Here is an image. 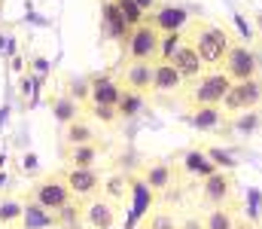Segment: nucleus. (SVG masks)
<instances>
[{
	"label": "nucleus",
	"instance_id": "9d476101",
	"mask_svg": "<svg viewBox=\"0 0 262 229\" xmlns=\"http://www.w3.org/2000/svg\"><path fill=\"white\" fill-rule=\"evenodd\" d=\"M82 217H85V223L92 229H113L116 226V220H119V214H116V202L113 199H95L85 211H82Z\"/></svg>",
	"mask_w": 262,
	"mask_h": 229
},
{
	"label": "nucleus",
	"instance_id": "2eb2a0df",
	"mask_svg": "<svg viewBox=\"0 0 262 229\" xmlns=\"http://www.w3.org/2000/svg\"><path fill=\"white\" fill-rule=\"evenodd\" d=\"M119 95H122V89H119V82L116 79H110V76H95L92 79V104H119Z\"/></svg>",
	"mask_w": 262,
	"mask_h": 229
},
{
	"label": "nucleus",
	"instance_id": "4468645a",
	"mask_svg": "<svg viewBox=\"0 0 262 229\" xmlns=\"http://www.w3.org/2000/svg\"><path fill=\"white\" fill-rule=\"evenodd\" d=\"M152 68H156V61H131L125 71V86L140 95L149 92L152 89Z\"/></svg>",
	"mask_w": 262,
	"mask_h": 229
},
{
	"label": "nucleus",
	"instance_id": "f257e3e1",
	"mask_svg": "<svg viewBox=\"0 0 262 229\" xmlns=\"http://www.w3.org/2000/svg\"><path fill=\"white\" fill-rule=\"evenodd\" d=\"M232 89V76L226 71H213V74H201L192 86V92L186 95V104L189 110L204 107V104H223L226 92Z\"/></svg>",
	"mask_w": 262,
	"mask_h": 229
},
{
	"label": "nucleus",
	"instance_id": "7ed1b4c3",
	"mask_svg": "<svg viewBox=\"0 0 262 229\" xmlns=\"http://www.w3.org/2000/svg\"><path fill=\"white\" fill-rule=\"evenodd\" d=\"M128 58L131 61H156L162 52V31L152 22H143L131 31L128 37Z\"/></svg>",
	"mask_w": 262,
	"mask_h": 229
},
{
	"label": "nucleus",
	"instance_id": "f8f14e48",
	"mask_svg": "<svg viewBox=\"0 0 262 229\" xmlns=\"http://www.w3.org/2000/svg\"><path fill=\"white\" fill-rule=\"evenodd\" d=\"M146 22H152L162 34H168V31H183V28H186V22H189V12H186L183 6L165 3V6H159Z\"/></svg>",
	"mask_w": 262,
	"mask_h": 229
},
{
	"label": "nucleus",
	"instance_id": "a211bd4d",
	"mask_svg": "<svg viewBox=\"0 0 262 229\" xmlns=\"http://www.w3.org/2000/svg\"><path fill=\"white\" fill-rule=\"evenodd\" d=\"M131 193H134V214H131V223H137L146 211H149V205H152V186L146 183V180H131Z\"/></svg>",
	"mask_w": 262,
	"mask_h": 229
},
{
	"label": "nucleus",
	"instance_id": "ddd939ff",
	"mask_svg": "<svg viewBox=\"0 0 262 229\" xmlns=\"http://www.w3.org/2000/svg\"><path fill=\"white\" fill-rule=\"evenodd\" d=\"M67 186H70V193L76 196V199H85V196H92L95 190H98V171L95 168H79V165H70L64 174Z\"/></svg>",
	"mask_w": 262,
	"mask_h": 229
},
{
	"label": "nucleus",
	"instance_id": "1a4fd4ad",
	"mask_svg": "<svg viewBox=\"0 0 262 229\" xmlns=\"http://www.w3.org/2000/svg\"><path fill=\"white\" fill-rule=\"evenodd\" d=\"M171 61H174V68L183 74V79H198L201 71H204V61H201V55H198V49L183 37V43L174 49V55H171Z\"/></svg>",
	"mask_w": 262,
	"mask_h": 229
},
{
	"label": "nucleus",
	"instance_id": "c9c22d12",
	"mask_svg": "<svg viewBox=\"0 0 262 229\" xmlns=\"http://www.w3.org/2000/svg\"><path fill=\"white\" fill-rule=\"evenodd\" d=\"M235 229H256V223H253V220H241V217H238V220H235Z\"/></svg>",
	"mask_w": 262,
	"mask_h": 229
},
{
	"label": "nucleus",
	"instance_id": "f3484780",
	"mask_svg": "<svg viewBox=\"0 0 262 229\" xmlns=\"http://www.w3.org/2000/svg\"><path fill=\"white\" fill-rule=\"evenodd\" d=\"M235 220H238V214H235V208L229 202L213 205L207 211V217H204V229H235Z\"/></svg>",
	"mask_w": 262,
	"mask_h": 229
},
{
	"label": "nucleus",
	"instance_id": "b1692460",
	"mask_svg": "<svg viewBox=\"0 0 262 229\" xmlns=\"http://www.w3.org/2000/svg\"><path fill=\"white\" fill-rule=\"evenodd\" d=\"M140 104H143V95H140V92H134V89H125V92L119 95L116 110H119V116H134V113L140 110Z\"/></svg>",
	"mask_w": 262,
	"mask_h": 229
},
{
	"label": "nucleus",
	"instance_id": "4be33fe9",
	"mask_svg": "<svg viewBox=\"0 0 262 229\" xmlns=\"http://www.w3.org/2000/svg\"><path fill=\"white\" fill-rule=\"evenodd\" d=\"M67 144L70 147H79V144H92V138H95V132L85 126V122H79V119H73V122H67Z\"/></svg>",
	"mask_w": 262,
	"mask_h": 229
},
{
	"label": "nucleus",
	"instance_id": "e433bc0d",
	"mask_svg": "<svg viewBox=\"0 0 262 229\" xmlns=\"http://www.w3.org/2000/svg\"><path fill=\"white\" fill-rule=\"evenodd\" d=\"M137 3H140V6H143V9H149V6H152V3H156V0H137Z\"/></svg>",
	"mask_w": 262,
	"mask_h": 229
},
{
	"label": "nucleus",
	"instance_id": "dca6fc26",
	"mask_svg": "<svg viewBox=\"0 0 262 229\" xmlns=\"http://www.w3.org/2000/svg\"><path fill=\"white\" fill-rule=\"evenodd\" d=\"M183 171H186V174H198V177H210V174L220 171V168H216V162L207 156V150H189L183 156Z\"/></svg>",
	"mask_w": 262,
	"mask_h": 229
},
{
	"label": "nucleus",
	"instance_id": "2f4dec72",
	"mask_svg": "<svg viewBox=\"0 0 262 229\" xmlns=\"http://www.w3.org/2000/svg\"><path fill=\"white\" fill-rule=\"evenodd\" d=\"M92 113H95V119H101V122H107V126H113L116 116H119V110H116L113 104H92Z\"/></svg>",
	"mask_w": 262,
	"mask_h": 229
},
{
	"label": "nucleus",
	"instance_id": "0eeeda50",
	"mask_svg": "<svg viewBox=\"0 0 262 229\" xmlns=\"http://www.w3.org/2000/svg\"><path fill=\"white\" fill-rule=\"evenodd\" d=\"M101 31H104L110 40H119L122 46H128V37H131L134 28L125 22V15H122V9L116 6V0H104V6H101Z\"/></svg>",
	"mask_w": 262,
	"mask_h": 229
},
{
	"label": "nucleus",
	"instance_id": "f03ea898",
	"mask_svg": "<svg viewBox=\"0 0 262 229\" xmlns=\"http://www.w3.org/2000/svg\"><path fill=\"white\" fill-rule=\"evenodd\" d=\"M189 43L198 49V55H201L204 65H220V61H226V52H229V46H232L229 37H226V31H223V28H213V25H195V34H192Z\"/></svg>",
	"mask_w": 262,
	"mask_h": 229
},
{
	"label": "nucleus",
	"instance_id": "9b49d317",
	"mask_svg": "<svg viewBox=\"0 0 262 229\" xmlns=\"http://www.w3.org/2000/svg\"><path fill=\"white\" fill-rule=\"evenodd\" d=\"M232 186H235V180H232V174H229L226 168L213 171L210 177H204V202H210V205H226V202L232 199Z\"/></svg>",
	"mask_w": 262,
	"mask_h": 229
},
{
	"label": "nucleus",
	"instance_id": "473e14b6",
	"mask_svg": "<svg viewBox=\"0 0 262 229\" xmlns=\"http://www.w3.org/2000/svg\"><path fill=\"white\" fill-rule=\"evenodd\" d=\"M259 122H262V119H259V107H256V110H247V116H241V119L235 122V129L250 135V132H256V129H259Z\"/></svg>",
	"mask_w": 262,
	"mask_h": 229
},
{
	"label": "nucleus",
	"instance_id": "cd10ccee",
	"mask_svg": "<svg viewBox=\"0 0 262 229\" xmlns=\"http://www.w3.org/2000/svg\"><path fill=\"white\" fill-rule=\"evenodd\" d=\"M55 119L64 122V126L76 119V101H73V98H58V101H55Z\"/></svg>",
	"mask_w": 262,
	"mask_h": 229
},
{
	"label": "nucleus",
	"instance_id": "412c9836",
	"mask_svg": "<svg viewBox=\"0 0 262 229\" xmlns=\"http://www.w3.org/2000/svg\"><path fill=\"white\" fill-rule=\"evenodd\" d=\"M171 177H174L171 165H168V162H156V165L146 171V177H143V180H146L156 193H162V190H168V186H171Z\"/></svg>",
	"mask_w": 262,
	"mask_h": 229
},
{
	"label": "nucleus",
	"instance_id": "6ab92c4d",
	"mask_svg": "<svg viewBox=\"0 0 262 229\" xmlns=\"http://www.w3.org/2000/svg\"><path fill=\"white\" fill-rule=\"evenodd\" d=\"M21 223H25V229H46V226L55 223V217L40 202H28L25 205V214H21Z\"/></svg>",
	"mask_w": 262,
	"mask_h": 229
},
{
	"label": "nucleus",
	"instance_id": "a878e982",
	"mask_svg": "<svg viewBox=\"0 0 262 229\" xmlns=\"http://www.w3.org/2000/svg\"><path fill=\"white\" fill-rule=\"evenodd\" d=\"M79 220H82V211H79L76 205H70V202H67L61 211H55V223H61L64 229L79 226Z\"/></svg>",
	"mask_w": 262,
	"mask_h": 229
},
{
	"label": "nucleus",
	"instance_id": "6e6552de",
	"mask_svg": "<svg viewBox=\"0 0 262 229\" xmlns=\"http://www.w3.org/2000/svg\"><path fill=\"white\" fill-rule=\"evenodd\" d=\"M183 74L174 68L171 58H159L156 68H152V92H162V95H171V92H180L183 89Z\"/></svg>",
	"mask_w": 262,
	"mask_h": 229
},
{
	"label": "nucleus",
	"instance_id": "393cba45",
	"mask_svg": "<svg viewBox=\"0 0 262 229\" xmlns=\"http://www.w3.org/2000/svg\"><path fill=\"white\" fill-rule=\"evenodd\" d=\"M95 156H98V147L95 144H79V147H73L70 150V165H79V168H92V162H95Z\"/></svg>",
	"mask_w": 262,
	"mask_h": 229
},
{
	"label": "nucleus",
	"instance_id": "72a5a7b5",
	"mask_svg": "<svg viewBox=\"0 0 262 229\" xmlns=\"http://www.w3.org/2000/svg\"><path fill=\"white\" fill-rule=\"evenodd\" d=\"M207 156L216 162V168H232L235 162H232V156L229 153H223V150H207Z\"/></svg>",
	"mask_w": 262,
	"mask_h": 229
},
{
	"label": "nucleus",
	"instance_id": "423d86ee",
	"mask_svg": "<svg viewBox=\"0 0 262 229\" xmlns=\"http://www.w3.org/2000/svg\"><path fill=\"white\" fill-rule=\"evenodd\" d=\"M226 68V74L232 76V82L235 79H253V76L259 74V65H256V55L247 49V46H229V52H226V61H223Z\"/></svg>",
	"mask_w": 262,
	"mask_h": 229
},
{
	"label": "nucleus",
	"instance_id": "c85d7f7f",
	"mask_svg": "<svg viewBox=\"0 0 262 229\" xmlns=\"http://www.w3.org/2000/svg\"><path fill=\"white\" fill-rule=\"evenodd\" d=\"M180 43H183V31H168V34H162V52H159V58H171Z\"/></svg>",
	"mask_w": 262,
	"mask_h": 229
},
{
	"label": "nucleus",
	"instance_id": "39448f33",
	"mask_svg": "<svg viewBox=\"0 0 262 229\" xmlns=\"http://www.w3.org/2000/svg\"><path fill=\"white\" fill-rule=\"evenodd\" d=\"M70 186H67L64 177H46L34 186V202H40L46 211H61L67 202H70Z\"/></svg>",
	"mask_w": 262,
	"mask_h": 229
},
{
	"label": "nucleus",
	"instance_id": "58836bf2",
	"mask_svg": "<svg viewBox=\"0 0 262 229\" xmlns=\"http://www.w3.org/2000/svg\"><path fill=\"white\" fill-rule=\"evenodd\" d=\"M0 3H3V0H0Z\"/></svg>",
	"mask_w": 262,
	"mask_h": 229
},
{
	"label": "nucleus",
	"instance_id": "5701e85b",
	"mask_svg": "<svg viewBox=\"0 0 262 229\" xmlns=\"http://www.w3.org/2000/svg\"><path fill=\"white\" fill-rule=\"evenodd\" d=\"M116 6L122 9V15H125V22H128L131 28H137V25L146 22V9L137 0H116Z\"/></svg>",
	"mask_w": 262,
	"mask_h": 229
},
{
	"label": "nucleus",
	"instance_id": "7c9ffc66",
	"mask_svg": "<svg viewBox=\"0 0 262 229\" xmlns=\"http://www.w3.org/2000/svg\"><path fill=\"white\" fill-rule=\"evenodd\" d=\"M21 214H25V205H18V202L0 205V223H15V220H21Z\"/></svg>",
	"mask_w": 262,
	"mask_h": 229
},
{
	"label": "nucleus",
	"instance_id": "aec40b11",
	"mask_svg": "<svg viewBox=\"0 0 262 229\" xmlns=\"http://www.w3.org/2000/svg\"><path fill=\"white\" fill-rule=\"evenodd\" d=\"M220 116H223V104H204V107H195V110H192L189 122H192L195 129H213V126L220 122Z\"/></svg>",
	"mask_w": 262,
	"mask_h": 229
},
{
	"label": "nucleus",
	"instance_id": "4c0bfd02",
	"mask_svg": "<svg viewBox=\"0 0 262 229\" xmlns=\"http://www.w3.org/2000/svg\"><path fill=\"white\" fill-rule=\"evenodd\" d=\"M137 229H149V226H146V223H143V226H137Z\"/></svg>",
	"mask_w": 262,
	"mask_h": 229
},
{
	"label": "nucleus",
	"instance_id": "c756f323",
	"mask_svg": "<svg viewBox=\"0 0 262 229\" xmlns=\"http://www.w3.org/2000/svg\"><path fill=\"white\" fill-rule=\"evenodd\" d=\"M146 226H149V229H180V223H177L171 214L156 211V214H149V217H146Z\"/></svg>",
	"mask_w": 262,
	"mask_h": 229
},
{
	"label": "nucleus",
	"instance_id": "f704fd0d",
	"mask_svg": "<svg viewBox=\"0 0 262 229\" xmlns=\"http://www.w3.org/2000/svg\"><path fill=\"white\" fill-rule=\"evenodd\" d=\"M180 229H204V220H198V217H189V220H186V223H183Z\"/></svg>",
	"mask_w": 262,
	"mask_h": 229
},
{
	"label": "nucleus",
	"instance_id": "bb28decb",
	"mask_svg": "<svg viewBox=\"0 0 262 229\" xmlns=\"http://www.w3.org/2000/svg\"><path fill=\"white\" fill-rule=\"evenodd\" d=\"M128 190H131L128 180L116 174V177H110V180H107V186H104V196H107V199H113V202H119V199H125V193H128Z\"/></svg>",
	"mask_w": 262,
	"mask_h": 229
},
{
	"label": "nucleus",
	"instance_id": "20e7f679",
	"mask_svg": "<svg viewBox=\"0 0 262 229\" xmlns=\"http://www.w3.org/2000/svg\"><path fill=\"white\" fill-rule=\"evenodd\" d=\"M262 104V79H235L232 89L223 98L226 113H241V110H256Z\"/></svg>",
	"mask_w": 262,
	"mask_h": 229
}]
</instances>
